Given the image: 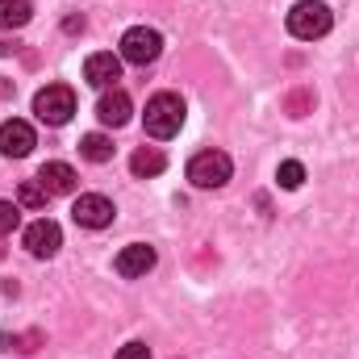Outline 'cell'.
Wrapping results in <instances>:
<instances>
[{
    "label": "cell",
    "mask_w": 359,
    "mask_h": 359,
    "mask_svg": "<svg viewBox=\"0 0 359 359\" xmlns=\"http://www.w3.org/2000/svg\"><path fill=\"white\" fill-rule=\"evenodd\" d=\"M142 126L151 138H176L180 126H184V100L176 92H159L147 100V113H142Z\"/></svg>",
    "instance_id": "cell-1"
},
{
    "label": "cell",
    "mask_w": 359,
    "mask_h": 359,
    "mask_svg": "<svg viewBox=\"0 0 359 359\" xmlns=\"http://www.w3.org/2000/svg\"><path fill=\"white\" fill-rule=\"evenodd\" d=\"M330 25H334V17H330V8H326L322 0H301V4H292V13H288V34L301 38V42L326 38Z\"/></svg>",
    "instance_id": "cell-2"
},
{
    "label": "cell",
    "mask_w": 359,
    "mask_h": 359,
    "mask_svg": "<svg viewBox=\"0 0 359 359\" xmlns=\"http://www.w3.org/2000/svg\"><path fill=\"white\" fill-rule=\"evenodd\" d=\"M34 113H38L42 126H67L72 113H76V92L67 84H46L34 96Z\"/></svg>",
    "instance_id": "cell-3"
},
{
    "label": "cell",
    "mask_w": 359,
    "mask_h": 359,
    "mask_svg": "<svg viewBox=\"0 0 359 359\" xmlns=\"http://www.w3.org/2000/svg\"><path fill=\"white\" fill-rule=\"evenodd\" d=\"M159 55H163V38H159V29H151V25H134V29L121 34V59H126V63L147 67V63H155Z\"/></svg>",
    "instance_id": "cell-4"
},
{
    "label": "cell",
    "mask_w": 359,
    "mask_h": 359,
    "mask_svg": "<svg viewBox=\"0 0 359 359\" xmlns=\"http://www.w3.org/2000/svg\"><path fill=\"white\" fill-rule=\"evenodd\" d=\"M234 172V163H230V155L226 151H201V155H192V163H188V180L196 184V188H222L226 180Z\"/></svg>",
    "instance_id": "cell-5"
},
{
    "label": "cell",
    "mask_w": 359,
    "mask_h": 359,
    "mask_svg": "<svg viewBox=\"0 0 359 359\" xmlns=\"http://www.w3.org/2000/svg\"><path fill=\"white\" fill-rule=\"evenodd\" d=\"M113 201L109 196H100V192H84L76 205H72V217H76V226H84V230H104L109 222H113Z\"/></svg>",
    "instance_id": "cell-6"
},
{
    "label": "cell",
    "mask_w": 359,
    "mask_h": 359,
    "mask_svg": "<svg viewBox=\"0 0 359 359\" xmlns=\"http://www.w3.org/2000/svg\"><path fill=\"white\" fill-rule=\"evenodd\" d=\"M59 247H63V230H59V222H50V217H38L34 226H25V251H29V255H38V259H50Z\"/></svg>",
    "instance_id": "cell-7"
},
{
    "label": "cell",
    "mask_w": 359,
    "mask_h": 359,
    "mask_svg": "<svg viewBox=\"0 0 359 359\" xmlns=\"http://www.w3.org/2000/svg\"><path fill=\"white\" fill-rule=\"evenodd\" d=\"M29 151H34V126L21 121V117L4 121V126H0V155H4V159H25Z\"/></svg>",
    "instance_id": "cell-8"
},
{
    "label": "cell",
    "mask_w": 359,
    "mask_h": 359,
    "mask_svg": "<svg viewBox=\"0 0 359 359\" xmlns=\"http://www.w3.org/2000/svg\"><path fill=\"white\" fill-rule=\"evenodd\" d=\"M84 80H88L92 88H117V80H121V55H113V50H96V55H88Z\"/></svg>",
    "instance_id": "cell-9"
},
{
    "label": "cell",
    "mask_w": 359,
    "mask_h": 359,
    "mask_svg": "<svg viewBox=\"0 0 359 359\" xmlns=\"http://www.w3.org/2000/svg\"><path fill=\"white\" fill-rule=\"evenodd\" d=\"M113 268H117V276H126V280H138V276H147V271L155 268V247L130 243V247L113 259Z\"/></svg>",
    "instance_id": "cell-10"
},
{
    "label": "cell",
    "mask_w": 359,
    "mask_h": 359,
    "mask_svg": "<svg viewBox=\"0 0 359 359\" xmlns=\"http://www.w3.org/2000/svg\"><path fill=\"white\" fill-rule=\"evenodd\" d=\"M130 113H134V104H130V92L121 88H104V96L96 100V117L104 121V126H126L130 121Z\"/></svg>",
    "instance_id": "cell-11"
},
{
    "label": "cell",
    "mask_w": 359,
    "mask_h": 359,
    "mask_svg": "<svg viewBox=\"0 0 359 359\" xmlns=\"http://www.w3.org/2000/svg\"><path fill=\"white\" fill-rule=\"evenodd\" d=\"M76 168L72 163H46L42 172H38V184L50 192V196H67V192H76Z\"/></svg>",
    "instance_id": "cell-12"
},
{
    "label": "cell",
    "mask_w": 359,
    "mask_h": 359,
    "mask_svg": "<svg viewBox=\"0 0 359 359\" xmlns=\"http://www.w3.org/2000/svg\"><path fill=\"white\" fill-rule=\"evenodd\" d=\"M163 168H168V155H163L159 147H138V151L130 155V172H134V176H142V180L159 176Z\"/></svg>",
    "instance_id": "cell-13"
},
{
    "label": "cell",
    "mask_w": 359,
    "mask_h": 359,
    "mask_svg": "<svg viewBox=\"0 0 359 359\" xmlns=\"http://www.w3.org/2000/svg\"><path fill=\"white\" fill-rule=\"evenodd\" d=\"M29 17H34L29 0H0V29H21L29 25Z\"/></svg>",
    "instance_id": "cell-14"
},
{
    "label": "cell",
    "mask_w": 359,
    "mask_h": 359,
    "mask_svg": "<svg viewBox=\"0 0 359 359\" xmlns=\"http://www.w3.org/2000/svg\"><path fill=\"white\" fill-rule=\"evenodd\" d=\"M80 155H84L88 163H109V159H113V142H109L104 134H84V138H80Z\"/></svg>",
    "instance_id": "cell-15"
},
{
    "label": "cell",
    "mask_w": 359,
    "mask_h": 359,
    "mask_svg": "<svg viewBox=\"0 0 359 359\" xmlns=\"http://www.w3.org/2000/svg\"><path fill=\"white\" fill-rule=\"evenodd\" d=\"M46 201H50V192H46L38 180H25V184L17 188V205H25V209H46Z\"/></svg>",
    "instance_id": "cell-16"
},
{
    "label": "cell",
    "mask_w": 359,
    "mask_h": 359,
    "mask_svg": "<svg viewBox=\"0 0 359 359\" xmlns=\"http://www.w3.org/2000/svg\"><path fill=\"white\" fill-rule=\"evenodd\" d=\"M276 180H280V188H301V180H305V168H301L297 159H288V163H280Z\"/></svg>",
    "instance_id": "cell-17"
},
{
    "label": "cell",
    "mask_w": 359,
    "mask_h": 359,
    "mask_svg": "<svg viewBox=\"0 0 359 359\" xmlns=\"http://www.w3.org/2000/svg\"><path fill=\"white\" fill-rule=\"evenodd\" d=\"M17 222H21V205L0 201V234H13V230H17Z\"/></svg>",
    "instance_id": "cell-18"
},
{
    "label": "cell",
    "mask_w": 359,
    "mask_h": 359,
    "mask_svg": "<svg viewBox=\"0 0 359 359\" xmlns=\"http://www.w3.org/2000/svg\"><path fill=\"white\" fill-rule=\"evenodd\" d=\"M113 359H151V347H147V343H126Z\"/></svg>",
    "instance_id": "cell-19"
},
{
    "label": "cell",
    "mask_w": 359,
    "mask_h": 359,
    "mask_svg": "<svg viewBox=\"0 0 359 359\" xmlns=\"http://www.w3.org/2000/svg\"><path fill=\"white\" fill-rule=\"evenodd\" d=\"M63 29H67V34H80V29H84V17H67Z\"/></svg>",
    "instance_id": "cell-20"
}]
</instances>
